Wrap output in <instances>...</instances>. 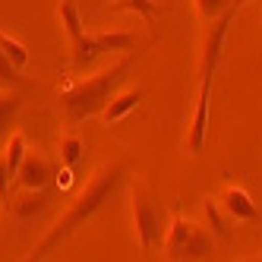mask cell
<instances>
[{
	"instance_id": "obj_4",
	"label": "cell",
	"mask_w": 262,
	"mask_h": 262,
	"mask_svg": "<svg viewBox=\"0 0 262 262\" xmlns=\"http://www.w3.org/2000/svg\"><path fill=\"white\" fill-rule=\"evenodd\" d=\"M237 7L228 10L224 16H218L215 23L202 26V38H199V89H212V79L221 67L224 57V38H228V29L237 19Z\"/></svg>"
},
{
	"instance_id": "obj_16",
	"label": "cell",
	"mask_w": 262,
	"mask_h": 262,
	"mask_svg": "<svg viewBox=\"0 0 262 262\" xmlns=\"http://www.w3.org/2000/svg\"><path fill=\"white\" fill-rule=\"evenodd\" d=\"M193 7H196L199 26H209V23L218 19V16H224L228 10H234V0H193Z\"/></svg>"
},
{
	"instance_id": "obj_17",
	"label": "cell",
	"mask_w": 262,
	"mask_h": 262,
	"mask_svg": "<svg viewBox=\"0 0 262 262\" xmlns=\"http://www.w3.org/2000/svg\"><path fill=\"white\" fill-rule=\"evenodd\" d=\"M0 85L4 89H26L29 85V79L23 76V70L10 60L4 51H0Z\"/></svg>"
},
{
	"instance_id": "obj_19",
	"label": "cell",
	"mask_w": 262,
	"mask_h": 262,
	"mask_svg": "<svg viewBox=\"0 0 262 262\" xmlns=\"http://www.w3.org/2000/svg\"><path fill=\"white\" fill-rule=\"evenodd\" d=\"M0 51H4L7 57H10L16 67H19V70L29 63V48H26L19 38H10V35H7L4 29H0Z\"/></svg>"
},
{
	"instance_id": "obj_7",
	"label": "cell",
	"mask_w": 262,
	"mask_h": 262,
	"mask_svg": "<svg viewBox=\"0 0 262 262\" xmlns=\"http://www.w3.org/2000/svg\"><path fill=\"white\" fill-rule=\"evenodd\" d=\"M193 224L190 218H183L180 209H171V224H167V234H164V259L167 262H183L186 256V243H190V234H193Z\"/></svg>"
},
{
	"instance_id": "obj_12",
	"label": "cell",
	"mask_w": 262,
	"mask_h": 262,
	"mask_svg": "<svg viewBox=\"0 0 262 262\" xmlns=\"http://www.w3.org/2000/svg\"><path fill=\"white\" fill-rule=\"evenodd\" d=\"M104 57V51H101V45H98V38L95 35H82V38L73 45V67L76 70H92L98 60Z\"/></svg>"
},
{
	"instance_id": "obj_2",
	"label": "cell",
	"mask_w": 262,
	"mask_h": 262,
	"mask_svg": "<svg viewBox=\"0 0 262 262\" xmlns=\"http://www.w3.org/2000/svg\"><path fill=\"white\" fill-rule=\"evenodd\" d=\"M158 41V35H152L145 45H136L133 51H126L120 60H114L111 67L98 70V73H92V76L79 79V82H73L67 92H60V107H63V117L70 126H76L89 117H95L101 114V111L107 107V101L120 92L123 79H126V73L129 70H136V63L148 54V48H155Z\"/></svg>"
},
{
	"instance_id": "obj_3",
	"label": "cell",
	"mask_w": 262,
	"mask_h": 262,
	"mask_svg": "<svg viewBox=\"0 0 262 262\" xmlns=\"http://www.w3.org/2000/svg\"><path fill=\"white\" fill-rule=\"evenodd\" d=\"M129 209H133V231H136L139 247L145 256H152L164 243L171 218H167L164 205L152 196V190L142 180H133V186H129Z\"/></svg>"
},
{
	"instance_id": "obj_20",
	"label": "cell",
	"mask_w": 262,
	"mask_h": 262,
	"mask_svg": "<svg viewBox=\"0 0 262 262\" xmlns=\"http://www.w3.org/2000/svg\"><path fill=\"white\" fill-rule=\"evenodd\" d=\"M224 212L218 209V202L215 199H205V218H209V228H212V234L215 237H221V240H228L231 237V231L224 228V218H221Z\"/></svg>"
},
{
	"instance_id": "obj_10",
	"label": "cell",
	"mask_w": 262,
	"mask_h": 262,
	"mask_svg": "<svg viewBox=\"0 0 262 262\" xmlns=\"http://www.w3.org/2000/svg\"><path fill=\"white\" fill-rule=\"evenodd\" d=\"M57 23L63 26V35L70 38V48H73L85 35L82 13H79V0H60V4H57Z\"/></svg>"
},
{
	"instance_id": "obj_13",
	"label": "cell",
	"mask_w": 262,
	"mask_h": 262,
	"mask_svg": "<svg viewBox=\"0 0 262 262\" xmlns=\"http://www.w3.org/2000/svg\"><path fill=\"white\" fill-rule=\"evenodd\" d=\"M107 10H111V13H139L148 26H155V19L164 13V10L155 4V0H114Z\"/></svg>"
},
{
	"instance_id": "obj_11",
	"label": "cell",
	"mask_w": 262,
	"mask_h": 262,
	"mask_svg": "<svg viewBox=\"0 0 262 262\" xmlns=\"http://www.w3.org/2000/svg\"><path fill=\"white\" fill-rule=\"evenodd\" d=\"M23 111V89H0V139L10 136V126Z\"/></svg>"
},
{
	"instance_id": "obj_18",
	"label": "cell",
	"mask_w": 262,
	"mask_h": 262,
	"mask_svg": "<svg viewBox=\"0 0 262 262\" xmlns=\"http://www.w3.org/2000/svg\"><path fill=\"white\" fill-rule=\"evenodd\" d=\"M26 152H29L26 136H23V133H13V136L7 139V148H4V158H7V164H10V171H13V174L19 171V164H23Z\"/></svg>"
},
{
	"instance_id": "obj_15",
	"label": "cell",
	"mask_w": 262,
	"mask_h": 262,
	"mask_svg": "<svg viewBox=\"0 0 262 262\" xmlns=\"http://www.w3.org/2000/svg\"><path fill=\"white\" fill-rule=\"evenodd\" d=\"M95 38L104 54H126L136 48V35L133 32H95Z\"/></svg>"
},
{
	"instance_id": "obj_22",
	"label": "cell",
	"mask_w": 262,
	"mask_h": 262,
	"mask_svg": "<svg viewBox=\"0 0 262 262\" xmlns=\"http://www.w3.org/2000/svg\"><path fill=\"white\" fill-rule=\"evenodd\" d=\"M54 180H57V186H60V190H67V186L73 183V167H60V174L54 177Z\"/></svg>"
},
{
	"instance_id": "obj_1",
	"label": "cell",
	"mask_w": 262,
	"mask_h": 262,
	"mask_svg": "<svg viewBox=\"0 0 262 262\" xmlns=\"http://www.w3.org/2000/svg\"><path fill=\"white\" fill-rule=\"evenodd\" d=\"M126 158H117V161H107V164H101L95 174L89 177V183H85V190L70 202V209L63 212V218H57L54 221V228L35 243L32 247V253L23 259V262H41L57 243H63L76 228H82L85 221H92L101 209H104V202L117 193V186L123 183V177H126Z\"/></svg>"
},
{
	"instance_id": "obj_6",
	"label": "cell",
	"mask_w": 262,
	"mask_h": 262,
	"mask_svg": "<svg viewBox=\"0 0 262 262\" xmlns=\"http://www.w3.org/2000/svg\"><path fill=\"white\" fill-rule=\"evenodd\" d=\"M215 202H218V209L228 215L231 221H237V224L256 221V218H259V209H256L253 196L243 190V186H237V183H224L221 193L215 196Z\"/></svg>"
},
{
	"instance_id": "obj_23",
	"label": "cell",
	"mask_w": 262,
	"mask_h": 262,
	"mask_svg": "<svg viewBox=\"0 0 262 262\" xmlns=\"http://www.w3.org/2000/svg\"><path fill=\"white\" fill-rule=\"evenodd\" d=\"M247 4H250V0H234V7H237V10H240V7H247Z\"/></svg>"
},
{
	"instance_id": "obj_21",
	"label": "cell",
	"mask_w": 262,
	"mask_h": 262,
	"mask_svg": "<svg viewBox=\"0 0 262 262\" xmlns=\"http://www.w3.org/2000/svg\"><path fill=\"white\" fill-rule=\"evenodd\" d=\"M13 180H16V174L10 171L7 158L0 155V202H10V196H13Z\"/></svg>"
},
{
	"instance_id": "obj_5",
	"label": "cell",
	"mask_w": 262,
	"mask_h": 262,
	"mask_svg": "<svg viewBox=\"0 0 262 262\" xmlns=\"http://www.w3.org/2000/svg\"><path fill=\"white\" fill-rule=\"evenodd\" d=\"M54 177H57V171H54V164L41 152H26L19 171H16L13 186L16 190H45Z\"/></svg>"
},
{
	"instance_id": "obj_14",
	"label": "cell",
	"mask_w": 262,
	"mask_h": 262,
	"mask_svg": "<svg viewBox=\"0 0 262 262\" xmlns=\"http://www.w3.org/2000/svg\"><path fill=\"white\" fill-rule=\"evenodd\" d=\"M57 152H60V167H76L85 155V142L79 139V133H63L57 139Z\"/></svg>"
},
{
	"instance_id": "obj_9",
	"label": "cell",
	"mask_w": 262,
	"mask_h": 262,
	"mask_svg": "<svg viewBox=\"0 0 262 262\" xmlns=\"http://www.w3.org/2000/svg\"><path fill=\"white\" fill-rule=\"evenodd\" d=\"M142 98H145V92L142 89H120L114 98L107 101V107L101 111V117H104V123L107 126H114V123H120L129 111H136L139 104H142Z\"/></svg>"
},
{
	"instance_id": "obj_8",
	"label": "cell",
	"mask_w": 262,
	"mask_h": 262,
	"mask_svg": "<svg viewBox=\"0 0 262 262\" xmlns=\"http://www.w3.org/2000/svg\"><path fill=\"white\" fill-rule=\"evenodd\" d=\"M48 202H51V190L45 186V190H19V193H13L7 205H10V212L19 221H29L41 209H48Z\"/></svg>"
}]
</instances>
